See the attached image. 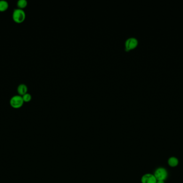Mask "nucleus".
Segmentation results:
<instances>
[{
    "instance_id": "1",
    "label": "nucleus",
    "mask_w": 183,
    "mask_h": 183,
    "mask_svg": "<svg viewBox=\"0 0 183 183\" xmlns=\"http://www.w3.org/2000/svg\"><path fill=\"white\" fill-rule=\"evenodd\" d=\"M26 19V14L24 10L15 9L12 13V19L15 22L20 24L24 22Z\"/></svg>"
},
{
    "instance_id": "2",
    "label": "nucleus",
    "mask_w": 183,
    "mask_h": 183,
    "mask_svg": "<svg viewBox=\"0 0 183 183\" xmlns=\"http://www.w3.org/2000/svg\"><path fill=\"white\" fill-rule=\"evenodd\" d=\"M157 181H165L168 177V171L164 167H159L155 169L153 173Z\"/></svg>"
},
{
    "instance_id": "3",
    "label": "nucleus",
    "mask_w": 183,
    "mask_h": 183,
    "mask_svg": "<svg viewBox=\"0 0 183 183\" xmlns=\"http://www.w3.org/2000/svg\"><path fill=\"white\" fill-rule=\"evenodd\" d=\"M24 102L22 96H20L19 95L14 96L10 99V105L12 108L16 109L22 108L24 104Z\"/></svg>"
},
{
    "instance_id": "4",
    "label": "nucleus",
    "mask_w": 183,
    "mask_h": 183,
    "mask_svg": "<svg viewBox=\"0 0 183 183\" xmlns=\"http://www.w3.org/2000/svg\"><path fill=\"white\" fill-rule=\"evenodd\" d=\"M138 45V40L135 37H130L125 41V49L127 51L137 47Z\"/></svg>"
},
{
    "instance_id": "5",
    "label": "nucleus",
    "mask_w": 183,
    "mask_h": 183,
    "mask_svg": "<svg viewBox=\"0 0 183 183\" xmlns=\"http://www.w3.org/2000/svg\"><path fill=\"white\" fill-rule=\"evenodd\" d=\"M157 180L153 173H145L141 177V183H156Z\"/></svg>"
},
{
    "instance_id": "6",
    "label": "nucleus",
    "mask_w": 183,
    "mask_h": 183,
    "mask_svg": "<svg viewBox=\"0 0 183 183\" xmlns=\"http://www.w3.org/2000/svg\"><path fill=\"white\" fill-rule=\"evenodd\" d=\"M178 159L175 156H171L168 160V164L171 168H176L179 165Z\"/></svg>"
},
{
    "instance_id": "7",
    "label": "nucleus",
    "mask_w": 183,
    "mask_h": 183,
    "mask_svg": "<svg viewBox=\"0 0 183 183\" xmlns=\"http://www.w3.org/2000/svg\"><path fill=\"white\" fill-rule=\"evenodd\" d=\"M28 87L24 84H20L17 87V92L18 95L20 96H23L25 94L27 93Z\"/></svg>"
},
{
    "instance_id": "8",
    "label": "nucleus",
    "mask_w": 183,
    "mask_h": 183,
    "mask_svg": "<svg viewBox=\"0 0 183 183\" xmlns=\"http://www.w3.org/2000/svg\"><path fill=\"white\" fill-rule=\"evenodd\" d=\"M9 8V3L6 0H0V12H4Z\"/></svg>"
},
{
    "instance_id": "9",
    "label": "nucleus",
    "mask_w": 183,
    "mask_h": 183,
    "mask_svg": "<svg viewBox=\"0 0 183 183\" xmlns=\"http://www.w3.org/2000/svg\"><path fill=\"white\" fill-rule=\"evenodd\" d=\"M17 6L18 9L23 10L27 6V1L26 0H19L17 3Z\"/></svg>"
},
{
    "instance_id": "10",
    "label": "nucleus",
    "mask_w": 183,
    "mask_h": 183,
    "mask_svg": "<svg viewBox=\"0 0 183 183\" xmlns=\"http://www.w3.org/2000/svg\"><path fill=\"white\" fill-rule=\"evenodd\" d=\"M24 102H29L31 101V100H32V96L30 94L28 93H26L24 95L22 96Z\"/></svg>"
},
{
    "instance_id": "11",
    "label": "nucleus",
    "mask_w": 183,
    "mask_h": 183,
    "mask_svg": "<svg viewBox=\"0 0 183 183\" xmlns=\"http://www.w3.org/2000/svg\"><path fill=\"white\" fill-rule=\"evenodd\" d=\"M156 183H165V181H157Z\"/></svg>"
}]
</instances>
